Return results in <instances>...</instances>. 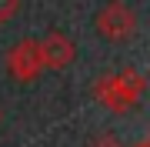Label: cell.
Returning <instances> with one entry per match:
<instances>
[{"label":"cell","instance_id":"1","mask_svg":"<svg viewBox=\"0 0 150 147\" xmlns=\"http://www.w3.org/2000/svg\"><path fill=\"white\" fill-rule=\"evenodd\" d=\"M144 77H140L137 70H120V74H110L103 77V80H97V100L103 104V107L110 110H127L134 107V104L140 100V94H144Z\"/></svg>","mask_w":150,"mask_h":147},{"label":"cell","instance_id":"2","mask_svg":"<svg viewBox=\"0 0 150 147\" xmlns=\"http://www.w3.org/2000/svg\"><path fill=\"white\" fill-rule=\"evenodd\" d=\"M97 30H100V37H107L110 44H123V40H130L137 33V17H134V10H130L127 4L110 0V4L97 13Z\"/></svg>","mask_w":150,"mask_h":147},{"label":"cell","instance_id":"3","mask_svg":"<svg viewBox=\"0 0 150 147\" xmlns=\"http://www.w3.org/2000/svg\"><path fill=\"white\" fill-rule=\"evenodd\" d=\"M7 67H10L13 80H37L43 70V57H40V44L37 40H20V44L10 47V57H7Z\"/></svg>","mask_w":150,"mask_h":147},{"label":"cell","instance_id":"4","mask_svg":"<svg viewBox=\"0 0 150 147\" xmlns=\"http://www.w3.org/2000/svg\"><path fill=\"white\" fill-rule=\"evenodd\" d=\"M37 44H40L43 67H50V70H64V67H70L74 57H77V47H74V40H70L67 33H47Z\"/></svg>","mask_w":150,"mask_h":147},{"label":"cell","instance_id":"5","mask_svg":"<svg viewBox=\"0 0 150 147\" xmlns=\"http://www.w3.org/2000/svg\"><path fill=\"white\" fill-rule=\"evenodd\" d=\"M17 10H20V0H0V23L13 20Z\"/></svg>","mask_w":150,"mask_h":147},{"label":"cell","instance_id":"6","mask_svg":"<svg viewBox=\"0 0 150 147\" xmlns=\"http://www.w3.org/2000/svg\"><path fill=\"white\" fill-rule=\"evenodd\" d=\"M93 147H120V144L113 141V137H97V141H93Z\"/></svg>","mask_w":150,"mask_h":147},{"label":"cell","instance_id":"7","mask_svg":"<svg viewBox=\"0 0 150 147\" xmlns=\"http://www.w3.org/2000/svg\"><path fill=\"white\" fill-rule=\"evenodd\" d=\"M144 147H150V137H147V141H144Z\"/></svg>","mask_w":150,"mask_h":147}]
</instances>
